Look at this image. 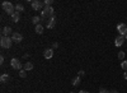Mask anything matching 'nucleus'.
Segmentation results:
<instances>
[{
    "label": "nucleus",
    "mask_w": 127,
    "mask_h": 93,
    "mask_svg": "<svg viewBox=\"0 0 127 93\" xmlns=\"http://www.w3.org/2000/svg\"><path fill=\"white\" fill-rule=\"evenodd\" d=\"M1 7L4 9V12L5 13H8L9 15H13L15 13V7L10 3V1H3L1 3Z\"/></svg>",
    "instance_id": "nucleus-1"
},
{
    "label": "nucleus",
    "mask_w": 127,
    "mask_h": 93,
    "mask_svg": "<svg viewBox=\"0 0 127 93\" xmlns=\"http://www.w3.org/2000/svg\"><path fill=\"white\" fill-rule=\"evenodd\" d=\"M12 43H13L12 37L1 36V40H0V45H1L3 48H10V47H12Z\"/></svg>",
    "instance_id": "nucleus-2"
},
{
    "label": "nucleus",
    "mask_w": 127,
    "mask_h": 93,
    "mask_svg": "<svg viewBox=\"0 0 127 93\" xmlns=\"http://www.w3.org/2000/svg\"><path fill=\"white\" fill-rule=\"evenodd\" d=\"M52 17H53V8L52 7H45V8H43L41 18L48 19V18H52Z\"/></svg>",
    "instance_id": "nucleus-3"
},
{
    "label": "nucleus",
    "mask_w": 127,
    "mask_h": 93,
    "mask_svg": "<svg viewBox=\"0 0 127 93\" xmlns=\"http://www.w3.org/2000/svg\"><path fill=\"white\" fill-rule=\"evenodd\" d=\"M10 65H12V68L15 69V70H22V64L18 59H12V61H10Z\"/></svg>",
    "instance_id": "nucleus-4"
},
{
    "label": "nucleus",
    "mask_w": 127,
    "mask_h": 93,
    "mask_svg": "<svg viewBox=\"0 0 127 93\" xmlns=\"http://www.w3.org/2000/svg\"><path fill=\"white\" fill-rule=\"evenodd\" d=\"M117 29H118V32H119L121 36H126L127 35V26L125 23H119L117 26Z\"/></svg>",
    "instance_id": "nucleus-5"
},
{
    "label": "nucleus",
    "mask_w": 127,
    "mask_h": 93,
    "mask_svg": "<svg viewBox=\"0 0 127 93\" xmlns=\"http://www.w3.org/2000/svg\"><path fill=\"white\" fill-rule=\"evenodd\" d=\"M31 5H32V9H33V10H40V9H42L43 3H42V1H37V0H34V1L31 3Z\"/></svg>",
    "instance_id": "nucleus-6"
},
{
    "label": "nucleus",
    "mask_w": 127,
    "mask_h": 93,
    "mask_svg": "<svg viewBox=\"0 0 127 93\" xmlns=\"http://www.w3.org/2000/svg\"><path fill=\"white\" fill-rule=\"evenodd\" d=\"M123 42H125V36L118 35L117 37H116V40H114V45L117 46V47H119V46H122Z\"/></svg>",
    "instance_id": "nucleus-7"
},
{
    "label": "nucleus",
    "mask_w": 127,
    "mask_h": 93,
    "mask_svg": "<svg viewBox=\"0 0 127 93\" xmlns=\"http://www.w3.org/2000/svg\"><path fill=\"white\" fill-rule=\"evenodd\" d=\"M12 40H13V42H20L22 40H23V36H22L20 33H18V32H14V33L12 35Z\"/></svg>",
    "instance_id": "nucleus-8"
},
{
    "label": "nucleus",
    "mask_w": 127,
    "mask_h": 93,
    "mask_svg": "<svg viewBox=\"0 0 127 93\" xmlns=\"http://www.w3.org/2000/svg\"><path fill=\"white\" fill-rule=\"evenodd\" d=\"M46 22H47V28H50V29L55 28V24H56V19H55V17H52V18H48Z\"/></svg>",
    "instance_id": "nucleus-9"
},
{
    "label": "nucleus",
    "mask_w": 127,
    "mask_h": 93,
    "mask_svg": "<svg viewBox=\"0 0 127 93\" xmlns=\"http://www.w3.org/2000/svg\"><path fill=\"white\" fill-rule=\"evenodd\" d=\"M1 33H3V36H8V37H9V35H13V32H12V27H9V26L4 27V28L1 29Z\"/></svg>",
    "instance_id": "nucleus-10"
},
{
    "label": "nucleus",
    "mask_w": 127,
    "mask_h": 93,
    "mask_svg": "<svg viewBox=\"0 0 127 93\" xmlns=\"http://www.w3.org/2000/svg\"><path fill=\"white\" fill-rule=\"evenodd\" d=\"M43 56H45V59L50 60V59L53 56V50H52V48H47V50H45V52H43Z\"/></svg>",
    "instance_id": "nucleus-11"
},
{
    "label": "nucleus",
    "mask_w": 127,
    "mask_h": 93,
    "mask_svg": "<svg viewBox=\"0 0 127 93\" xmlns=\"http://www.w3.org/2000/svg\"><path fill=\"white\" fill-rule=\"evenodd\" d=\"M19 19H20V15H19V13H18V12H15V13L12 15V20L17 23V22H19Z\"/></svg>",
    "instance_id": "nucleus-12"
},
{
    "label": "nucleus",
    "mask_w": 127,
    "mask_h": 93,
    "mask_svg": "<svg viewBox=\"0 0 127 93\" xmlns=\"http://www.w3.org/2000/svg\"><path fill=\"white\" fill-rule=\"evenodd\" d=\"M32 22H33V24L38 26V24H40V22H41V17H38V15H34V17L32 18Z\"/></svg>",
    "instance_id": "nucleus-13"
},
{
    "label": "nucleus",
    "mask_w": 127,
    "mask_h": 93,
    "mask_svg": "<svg viewBox=\"0 0 127 93\" xmlns=\"http://www.w3.org/2000/svg\"><path fill=\"white\" fill-rule=\"evenodd\" d=\"M34 31H36V33H38V35H41L42 32H43V26L42 24H38V26H36V28H34Z\"/></svg>",
    "instance_id": "nucleus-14"
},
{
    "label": "nucleus",
    "mask_w": 127,
    "mask_h": 93,
    "mask_svg": "<svg viewBox=\"0 0 127 93\" xmlns=\"http://www.w3.org/2000/svg\"><path fill=\"white\" fill-rule=\"evenodd\" d=\"M23 69L25 70V72H29V70L33 69V64H32V63H27L24 66H23Z\"/></svg>",
    "instance_id": "nucleus-15"
},
{
    "label": "nucleus",
    "mask_w": 127,
    "mask_h": 93,
    "mask_svg": "<svg viewBox=\"0 0 127 93\" xmlns=\"http://www.w3.org/2000/svg\"><path fill=\"white\" fill-rule=\"evenodd\" d=\"M80 82H81V79L79 78V76H76V78L73 79V85H74V87H78V85L80 84Z\"/></svg>",
    "instance_id": "nucleus-16"
},
{
    "label": "nucleus",
    "mask_w": 127,
    "mask_h": 93,
    "mask_svg": "<svg viewBox=\"0 0 127 93\" xmlns=\"http://www.w3.org/2000/svg\"><path fill=\"white\" fill-rule=\"evenodd\" d=\"M9 78H10L9 74H3L1 76H0V80H1L3 83H5V82H8V80H9Z\"/></svg>",
    "instance_id": "nucleus-17"
},
{
    "label": "nucleus",
    "mask_w": 127,
    "mask_h": 93,
    "mask_svg": "<svg viewBox=\"0 0 127 93\" xmlns=\"http://www.w3.org/2000/svg\"><path fill=\"white\" fill-rule=\"evenodd\" d=\"M23 10H24V7H23V5H22V4H17L15 5V12H23Z\"/></svg>",
    "instance_id": "nucleus-18"
},
{
    "label": "nucleus",
    "mask_w": 127,
    "mask_h": 93,
    "mask_svg": "<svg viewBox=\"0 0 127 93\" xmlns=\"http://www.w3.org/2000/svg\"><path fill=\"white\" fill-rule=\"evenodd\" d=\"M19 76H20V78H25V76H27V72H25L24 69L19 70Z\"/></svg>",
    "instance_id": "nucleus-19"
},
{
    "label": "nucleus",
    "mask_w": 127,
    "mask_h": 93,
    "mask_svg": "<svg viewBox=\"0 0 127 93\" xmlns=\"http://www.w3.org/2000/svg\"><path fill=\"white\" fill-rule=\"evenodd\" d=\"M121 68H122L125 72H127V61H126V60H123V61H122V64H121Z\"/></svg>",
    "instance_id": "nucleus-20"
},
{
    "label": "nucleus",
    "mask_w": 127,
    "mask_h": 93,
    "mask_svg": "<svg viewBox=\"0 0 127 93\" xmlns=\"http://www.w3.org/2000/svg\"><path fill=\"white\" fill-rule=\"evenodd\" d=\"M118 59L123 61V59H125V52H123V51H119V52H118Z\"/></svg>",
    "instance_id": "nucleus-21"
},
{
    "label": "nucleus",
    "mask_w": 127,
    "mask_h": 93,
    "mask_svg": "<svg viewBox=\"0 0 127 93\" xmlns=\"http://www.w3.org/2000/svg\"><path fill=\"white\" fill-rule=\"evenodd\" d=\"M52 3H53L52 0H45V1H43V4H45L46 7H50V5H51Z\"/></svg>",
    "instance_id": "nucleus-22"
},
{
    "label": "nucleus",
    "mask_w": 127,
    "mask_h": 93,
    "mask_svg": "<svg viewBox=\"0 0 127 93\" xmlns=\"http://www.w3.org/2000/svg\"><path fill=\"white\" fill-rule=\"evenodd\" d=\"M99 93H109V91H107L106 88H101V91H99Z\"/></svg>",
    "instance_id": "nucleus-23"
},
{
    "label": "nucleus",
    "mask_w": 127,
    "mask_h": 93,
    "mask_svg": "<svg viewBox=\"0 0 127 93\" xmlns=\"http://www.w3.org/2000/svg\"><path fill=\"white\" fill-rule=\"evenodd\" d=\"M85 75V72H84V70H80V72H79V75L78 76H84Z\"/></svg>",
    "instance_id": "nucleus-24"
},
{
    "label": "nucleus",
    "mask_w": 127,
    "mask_h": 93,
    "mask_svg": "<svg viewBox=\"0 0 127 93\" xmlns=\"http://www.w3.org/2000/svg\"><path fill=\"white\" fill-rule=\"evenodd\" d=\"M4 63V56L1 55V56H0V64H3Z\"/></svg>",
    "instance_id": "nucleus-25"
},
{
    "label": "nucleus",
    "mask_w": 127,
    "mask_h": 93,
    "mask_svg": "<svg viewBox=\"0 0 127 93\" xmlns=\"http://www.w3.org/2000/svg\"><path fill=\"white\" fill-rule=\"evenodd\" d=\"M123 78H125V79H127V72H125V74H123Z\"/></svg>",
    "instance_id": "nucleus-26"
},
{
    "label": "nucleus",
    "mask_w": 127,
    "mask_h": 93,
    "mask_svg": "<svg viewBox=\"0 0 127 93\" xmlns=\"http://www.w3.org/2000/svg\"><path fill=\"white\" fill-rule=\"evenodd\" d=\"M109 93H118V92H117V91H114V89H113V91H109Z\"/></svg>",
    "instance_id": "nucleus-27"
},
{
    "label": "nucleus",
    "mask_w": 127,
    "mask_h": 93,
    "mask_svg": "<svg viewBox=\"0 0 127 93\" xmlns=\"http://www.w3.org/2000/svg\"><path fill=\"white\" fill-rule=\"evenodd\" d=\"M79 93H89V92H86V91H80Z\"/></svg>",
    "instance_id": "nucleus-28"
},
{
    "label": "nucleus",
    "mask_w": 127,
    "mask_h": 93,
    "mask_svg": "<svg viewBox=\"0 0 127 93\" xmlns=\"http://www.w3.org/2000/svg\"><path fill=\"white\" fill-rule=\"evenodd\" d=\"M125 40H127V35H126V36H125Z\"/></svg>",
    "instance_id": "nucleus-29"
},
{
    "label": "nucleus",
    "mask_w": 127,
    "mask_h": 93,
    "mask_svg": "<svg viewBox=\"0 0 127 93\" xmlns=\"http://www.w3.org/2000/svg\"><path fill=\"white\" fill-rule=\"evenodd\" d=\"M70 93H75V92H70Z\"/></svg>",
    "instance_id": "nucleus-30"
}]
</instances>
